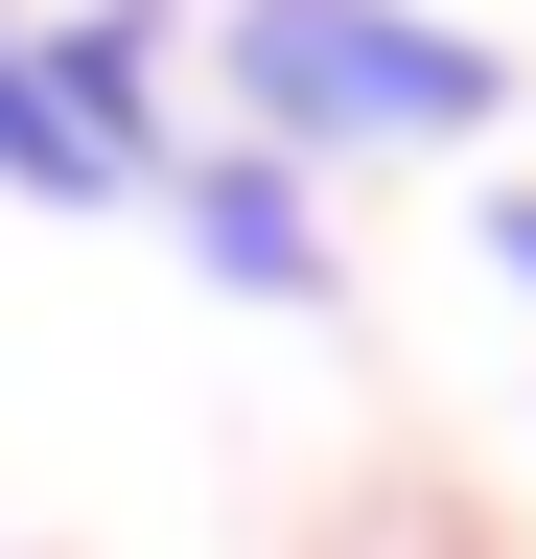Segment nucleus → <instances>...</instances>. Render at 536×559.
<instances>
[{"mask_svg":"<svg viewBox=\"0 0 536 559\" xmlns=\"http://www.w3.org/2000/svg\"><path fill=\"white\" fill-rule=\"evenodd\" d=\"M211 94H234V140H281L326 187V164H466V140L513 117V47L443 24V0H234Z\"/></svg>","mask_w":536,"mask_h":559,"instance_id":"obj_1","label":"nucleus"},{"mask_svg":"<svg viewBox=\"0 0 536 559\" xmlns=\"http://www.w3.org/2000/svg\"><path fill=\"white\" fill-rule=\"evenodd\" d=\"M164 234L211 257L234 304H281V326L326 304V280H350V257H326V187L281 164V140H234V117H211V140H164Z\"/></svg>","mask_w":536,"mask_h":559,"instance_id":"obj_2","label":"nucleus"},{"mask_svg":"<svg viewBox=\"0 0 536 559\" xmlns=\"http://www.w3.org/2000/svg\"><path fill=\"white\" fill-rule=\"evenodd\" d=\"M24 70H47V117H71V140H94L117 187H164V140H187V117H164V0H94V24H24Z\"/></svg>","mask_w":536,"mask_h":559,"instance_id":"obj_3","label":"nucleus"},{"mask_svg":"<svg viewBox=\"0 0 536 559\" xmlns=\"http://www.w3.org/2000/svg\"><path fill=\"white\" fill-rule=\"evenodd\" d=\"M0 187H24V210H117V164H94L71 117H47V70H24V24H0Z\"/></svg>","mask_w":536,"mask_h":559,"instance_id":"obj_4","label":"nucleus"},{"mask_svg":"<svg viewBox=\"0 0 536 559\" xmlns=\"http://www.w3.org/2000/svg\"><path fill=\"white\" fill-rule=\"evenodd\" d=\"M490 280H513V304H536V187H490Z\"/></svg>","mask_w":536,"mask_h":559,"instance_id":"obj_5","label":"nucleus"}]
</instances>
